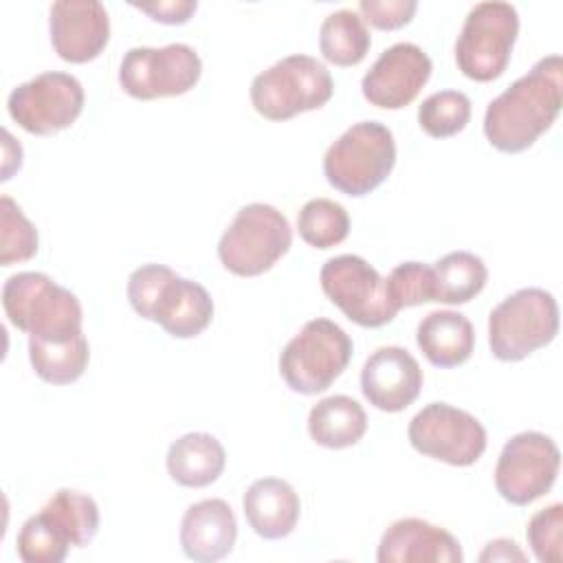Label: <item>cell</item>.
Returning a JSON list of instances; mask_svg holds the SVG:
<instances>
[{
	"label": "cell",
	"mask_w": 563,
	"mask_h": 563,
	"mask_svg": "<svg viewBox=\"0 0 563 563\" xmlns=\"http://www.w3.org/2000/svg\"><path fill=\"white\" fill-rule=\"evenodd\" d=\"M561 106L563 59L554 53L541 57L523 77L515 79L488 103L484 134L499 152H523L552 128Z\"/></svg>",
	"instance_id": "1"
},
{
	"label": "cell",
	"mask_w": 563,
	"mask_h": 563,
	"mask_svg": "<svg viewBox=\"0 0 563 563\" xmlns=\"http://www.w3.org/2000/svg\"><path fill=\"white\" fill-rule=\"evenodd\" d=\"M2 308L9 323L29 336L53 339L84 332L77 295L37 271L15 273L4 282Z\"/></svg>",
	"instance_id": "2"
},
{
	"label": "cell",
	"mask_w": 563,
	"mask_h": 563,
	"mask_svg": "<svg viewBox=\"0 0 563 563\" xmlns=\"http://www.w3.org/2000/svg\"><path fill=\"white\" fill-rule=\"evenodd\" d=\"M396 165V141L380 121L347 128L323 156V176L341 194L361 198L387 180Z\"/></svg>",
	"instance_id": "3"
},
{
	"label": "cell",
	"mask_w": 563,
	"mask_h": 563,
	"mask_svg": "<svg viewBox=\"0 0 563 563\" xmlns=\"http://www.w3.org/2000/svg\"><path fill=\"white\" fill-rule=\"evenodd\" d=\"M334 81L325 64L312 55H288L251 81V103L268 121H288L301 112L319 110L330 101Z\"/></svg>",
	"instance_id": "4"
},
{
	"label": "cell",
	"mask_w": 563,
	"mask_h": 563,
	"mask_svg": "<svg viewBox=\"0 0 563 563\" xmlns=\"http://www.w3.org/2000/svg\"><path fill=\"white\" fill-rule=\"evenodd\" d=\"M352 352L354 343L339 323L323 317L310 319L282 350L279 374L292 391L314 396L345 372Z\"/></svg>",
	"instance_id": "5"
},
{
	"label": "cell",
	"mask_w": 563,
	"mask_h": 563,
	"mask_svg": "<svg viewBox=\"0 0 563 563\" xmlns=\"http://www.w3.org/2000/svg\"><path fill=\"white\" fill-rule=\"evenodd\" d=\"M288 218L273 205H244L218 242L222 266L238 277H257L271 271L290 249Z\"/></svg>",
	"instance_id": "6"
},
{
	"label": "cell",
	"mask_w": 563,
	"mask_h": 563,
	"mask_svg": "<svg viewBox=\"0 0 563 563\" xmlns=\"http://www.w3.org/2000/svg\"><path fill=\"white\" fill-rule=\"evenodd\" d=\"M559 332V303L543 288H519L488 317V345L495 358L515 363L545 347Z\"/></svg>",
	"instance_id": "7"
},
{
	"label": "cell",
	"mask_w": 563,
	"mask_h": 563,
	"mask_svg": "<svg viewBox=\"0 0 563 563\" xmlns=\"http://www.w3.org/2000/svg\"><path fill=\"white\" fill-rule=\"evenodd\" d=\"M517 35L519 13L510 2H477L466 13L455 42L457 68L473 81L497 79L510 62Z\"/></svg>",
	"instance_id": "8"
},
{
	"label": "cell",
	"mask_w": 563,
	"mask_h": 563,
	"mask_svg": "<svg viewBox=\"0 0 563 563\" xmlns=\"http://www.w3.org/2000/svg\"><path fill=\"white\" fill-rule=\"evenodd\" d=\"M325 297L356 325L380 328L400 312L387 292V282L358 255L330 257L319 273Z\"/></svg>",
	"instance_id": "9"
},
{
	"label": "cell",
	"mask_w": 563,
	"mask_h": 563,
	"mask_svg": "<svg viewBox=\"0 0 563 563\" xmlns=\"http://www.w3.org/2000/svg\"><path fill=\"white\" fill-rule=\"evenodd\" d=\"M202 75L200 55L183 42L130 48L119 66L121 88L141 101L189 92Z\"/></svg>",
	"instance_id": "10"
},
{
	"label": "cell",
	"mask_w": 563,
	"mask_h": 563,
	"mask_svg": "<svg viewBox=\"0 0 563 563\" xmlns=\"http://www.w3.org/2000/svg\"><path fill=\"white\" fill-rule=\"evenodd\" d=\"M84 86L70 73L48 70L9 92V117L29 134L51 136L70 128L84 110Z\"/></svg>",
	"instance_id": "11"
},
{
	"label": "cell",
	"mask_w": 563,
	"mask_h": 563,
	"mask_svg": "<svg viewBox=\"0 0 563 563\" xmlns=\"http://www.w3.org/2000/svg\"><path fill=\"white\" fill-rule=\"evenodd\" d=\"M409 444L451 466L475 464L488 444L484 424L468 411L449 402H429L409 422Z\"/></svg>",
	"instance_id": "12"
},
{
	"label": "cell",
	"mask_w": 563,
	"mask_h": 563,
	"mask_svg": "<svg viewBox=\"0 0 563 563\" xmlns=\"http://www.w3.org/2000/svg\"><path fill=\"white\" fill-rule=\"evenodd\" d=\"M561 453L556 442L539 431L512 435L495 466V488L512 506H528L543 497L556 482Z\"/></svg>",
	"instance_id": "13"
},
{
	"label": "cell",
	"mask_w": 563,
	"mask_h": 563,
	"mask_svg": "<svg viewBox=\"0 0 563 563\" xmlns=\"http://www.w3.org/2000/svg\"><path fill=\"white\" fill-rule=\"evenodd\" d=\"M433 70L431 57L411 42H398L385 48L361 81L363 97L383 110L409 106Z\"/></svg>",
	"instance_id": "14"
},
{
	"label": "cell",
	"mask_w": 563,
	"mask_h": 563,
	"mask_svg": "<svg viewBox=\"0 0 563 563\" xmlns=\"http://www.w3.org/2000/svg\"><path fill=\"white\" fill-rule=\"evenodd\" d=\"M51 44L59 59L86 64L110 40V18L99 0H57L48 11Z\"/></svg>",
	"instance_id": "15"
},
{
	"label": "cell",
	"mask_w": 563,
	"mask_h": 563,
	"mask_svg": "<svg viewBox=\"0 0 563 563\" xmlns=\"http://www.w3.org/2000/svg\"><path fill=\"white\" fill-rule=\"evenodd\" d=\"M418 361L400 345H383L369 354L361 369V391L365 400L387 413L407 409L422 389Z\"/></svg>",
	"instance_id": "16"
},
{
	"label": "cell",
	"mask_w": 563,
	"mask_h": 563,
	"mask_svg": "<svg viewBox=\"0 0 563 563\" xmlns=\"http://www.w3.org/2000/svg\"><path fill=\"white\" fill-rule=\"evenodd\" d=\"M378 563H462L460 541L444 528L418 517L394 521L380 537Z\"/></svg>",
	"instance_id": "17"
},
{
	"label": "cell",
	"mask_w": 563,
	"mask_h": 563,
	"mask_svg": "<svg viewBox=\"0 0 563 563\" xmlns=\"http://www.w3.org/2000/svg\"><path fill=\"white\" fill-rule=\"evenodd\" d=\"M238 539V521L224 499L191 504L180 521L183 554L198 563H213L231 554Z\"/></svg>",
	"instance_id": "18"
},
{
	"label": "cell",
	"mask_w": 563,
	"mask_h": 563,
	"mask_svg": "<svg viewBox=\"0 0 563 563\" xmlns=\"http://www.w3.org/2000/svg\"><path fill=\"white\" fill-rule=\"evenodd\" d=\"M242 508L249 526L257 537L277 541L295 530L301 501L297 490L286 479L262 477L246 488Z\"/></svg>",
	"instance_id": "19"
},
{
	"label": "cell",
	"mask_w": 563,
	"mask_h": 563,
	"mask_svg": "<svg viewBox=\"0 0 563 563\" xmlns=\"http://www.w3.org/2000/svg\"><path fill=\"white\" fill-rule=\"evenodd\" d=\"M213 319V299L194 279L176 275L163 290L152 321L174 339H194Z\"/></svg>",
	"instance_id": "20"
},
{
	"label": "cell",
	"mask_w": 563,
	"mask_h": 563,
	"mask_svg": "<svg viewBox=\"0 0 563 563\" xmlns=\"http://www.w3.org/2000/svg\"><path fill=\"white\" fill-rule=\"evenodd\" d=\"M416 343L431 365L449 369L468 361L475 347V330L457 310H433L418 323Z\"/></svg>",
	"instance_id": "21"
},
{
	"label": "cell",
	"mask_w": 563,
	"mask_h": 563,
	"mask_svg": "<svg viewBox=\"0 0 563 563\" xmlns=\"http://www.w3.org/2000/svg\"><path fill=\"white\" fill-rule=\"evenodd\" d=\"M165 464L176 484L187 488H205L222 475L227 453L216 435L194 431L169 444Z\"/></svg>",
	"instance_id": "22"
},
{
	"label": "cell",
	"mask_w": 563,
	"mask_h": 563,
	"mask_svg": "<svg viewBox=\"0 0 563 563\" xmlns=\"http://www.w3.org/2000/svg\"><path fill=\"white\" fill-rule=\"evenodd\" d=\"M367 431L365 409L345 394L321 398L308 413L310 438L325 449H347Z\"/></svg>",
	"instance_id": "23"
},
{
	"label": "cell",
	"mask_w": 563,
	"mask_h": 563,
	"mask_svg": "<svg viewBox=\"0 0 563 563\" xmlns=\"http://www.w3.org/2000/svg\"><path fill=\"white\" fill-rule=\"evenodd\" d=\"M29 361L33 372L51 385H70L88 367L90 347L84 332L73 336H29Z\"/></svg>",
	"instance_id": "24"
},
{
	"label": "cell",
	"mask_w": 563,
	"mask_h": 563,
	"mask_svg": "<svg viewBox=\"0 0 563 563\" xmlns=\"http://www.w3.org/2000/svg\"><path fill=\"white\" fill-rule=\"evenodd\" d=\"M433 301L460 306L475 299L486 282L488 268L484 260L471 251H453L440 257L433 266Z\"/></svg>",
	"instance_id": "25"
},
{
	"label": "cell",
	"mask_w": 563,
	"mask_h": 563,
	"mask_svg": "<svg viewBox=\"0 0 563 563\" xmlns=\"http://www.w3.org/2000/svg\"><path fill=\"white\" fill-rule=\"evenodd\" d=\"M372 46L369 31L363 18L352 9L330 13L319 29V51L334 66H356L365 59Z\"/></svg>",
	"instance_id": "26"
},
{
	"label": "cell",
	"mask_w": 563,
	"mask_h": 563,
	"mask_svg": "<svg viewBox=\"0 0 563 563\" xmlns=\"http://www.w3.org/2000/svg\"><path fill=\"white\" fill-rule=\"evenodd\" d=\"M42 510L62 528L73 548H86L99 530L97 501L79 490L59 488Z\"/></svg>",
	"instance_id": "27"
},
{
	"label": "cell",
	"mask_w": 563,
	"mask_h": 563,
	"mask_svg": "<svg viewBox=\"0 0 563 563\" xmlns=\"http://www.w3.org/2000/svg\"><path fill=\"white\" fill-rule=\"evenodd\" d=\"M297 229L306 244L325 251L347 238L350 216L343 205L330 198H312L301 207L297 216Z\"/></svg>",
	"instance_id": "28"
},
{
	"label": "cell",
	"mask_w": 563,
	"mask_h": 563,
	"mask_svg": "<svg viewBox=\"0 0 563 563\" xmlns=\"http://www.w3.org/2000/svg\"><path fill=\"white\" fill-rule=\"evenodd\" d=\"M18 556L24 563H62L68 554L70 541L62 528L40 508L29 517L18 532Z\"/></svg>",
	"instance_id": "29"
},
{
	"label": "cell",
	"mask_w": 563,
	"mask_h": 563,
	"mask_svg": "<svg viewBox=\"0 0 563 563\" xmlns=\"http://www.w3.org/2000/svg\"><path fill=\"white\" fill-rule=\"evenodd\" d=\"M471 121V99L460 90H440L418 106V123L433 139L455 136Z\"/></svg>",
	"instance_id": "30"
},
{
	"label": "cell",
	"mask_w": 563,
	"mask_h": 563,
	"mask_svg": "<svg viewBox=\"0 0 563 563\" xmlns=\"http://www.w3.org/2000/svg\"><path fill=\"white\" fill-rule=\"evenodd\" d=\"M37 229L22 213L20 205L2 196L0 198V264L11 266L31 260L37 253Z\"/></svg>",
	"instance_id": "31"
},
{
	"label": "cell",
	"mask_w": 563,
	"mask_h": 563,
	"mask_svg": "<svg viewBox=\"0 0 563 563\" xmlns=\"http://www.w3.org/2000/svg\"><path fill=\"white\" fill-rule=\"evenodd\" d=\"M385 282L389 299L398 310L433 301V273L429 264L402 262L391 268Z\"/></svg>",
	"instance_id": "32"
},
{
	"label": "cell",
	"mask_w": 563,
	"mask_h": 563,
	"mask_svg": "<svg viewBox=\"0 0 563 563\" xmlns=\"http://www.w3.org/2000/svg\"><path fill=\"white\" fill-rule=\"evenodd\" d=\"M528 545L541 563L563 561V506L556 501L534 512L526 528Z\"/></svg>",
	"instance_id": "33"
},
{
	"label": "cell",
	"mask_w": 563,
	"mask_h": 563,
	"mask_svg": "<svg viewBox=\"0 0 563 563\" xmlns=\"http://www.w3.org/2000/svg\"><path fill=\"white\" fill-rule=\"evenodd\" d=\"M176 277L169 266L163 264H143L128 277V299L134 312L147 321H152L156 303L165 290V286Z\"/></svg>",
	"instance_id": "34"
},
{
	"label": "cell",
	"mask_w": 563,
	"mask_h": 563,
	"mask_svg": "<svg viewBox=\"0 0 563 563\" xmlns=\"http://www.w3.org/2000/svg\"><path fill=\"white\" fill-rule=\"evenodd\" d=\"M418 9L416 0H361L358 15L380 31H396L411 22Z\"/></svg>",
	"instance_id": "35"
},
{
	"label": "cell",
	"mask_w": 563,
	"mask_h": 563,
	"mask_svg": "<svg viewBox=\"0 0 563 563\" xmlns=\"http://www.w3.org/2000/svg\"><path fill=\"white\" fill-rule=\"evenodd\" d=\"M134 9L150 15L154 22L161 24H185L196 13L198 2L196 0H158V2H132Z\"/></svg>",
	"instance_id": "36"
},
{
	"label": "cell",
	"mask_w": 563,
	"mask_h": 563,
	"mask_svg": "<svg viewBox=\"0 0 563 563\" xmlns=\"http://www.w3.org/2000/svg\"><path fill=\"white\" fill-rule=\"evenodd\" d=\"M479 561H526V554L512 539H495L486 543Z\"/></svg>",
	"instance_id": "37"
}]
</instances>
